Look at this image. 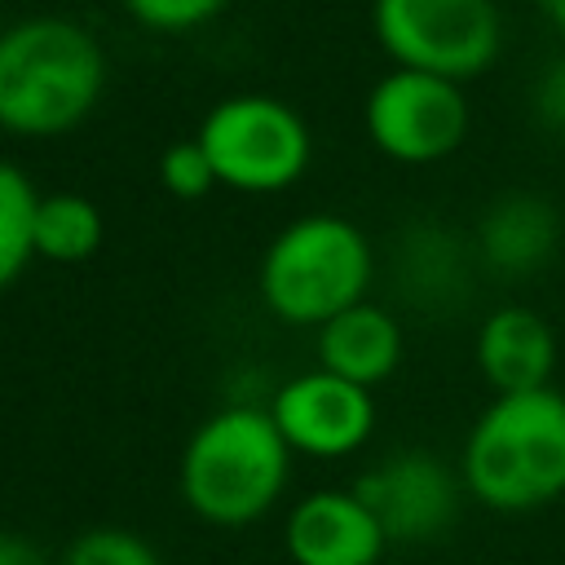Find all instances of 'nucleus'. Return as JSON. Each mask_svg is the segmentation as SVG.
Segmentation results:
<instances>
[{
    "label": "nucleus",
    "mask_w": 565,
    "mask_h": 565,
    "mask_svg": "<svg viewBox=\"0 0 565 565\" xmlns=\"http://www.w3.org/2000/svg\"><path fill=\"white\" fill-rule=\"evenodd\" d=\"M269 419L278 424L291 455L349 459L375 433V397H371V388L313 366L274 388Z\"/></svg>",
    "instance_id": "6e6552de"
},
{
    "label": "nucleus",
    "mask_w": 565,
    "mask_h": 565,
    "mask_svg": "<svg viewBox=\"0 0 565 565\" xmlns=\"http://www.w3.org/2000/svg\"><path fill=\"white\" fill-rule=\"evenodd\" d=\"M159 185H163L172 199H181V203H199V199H207L221 181H216L212 159L203 154V146H199L194 137H185V141L163 146V154H159Z\"/></svg>",
    "instance_id": "f3484780"
},
{
    "label": "nucleus",
    "mask_w": 565,
    "mask_h": 565,
    "mask_svg": "<svg viewBox=\"0 0 565 565\" xmlns=\"http://www.w3.org/2000/svg\"><path fill=\"white\" fill-rule=\"evenodd\" d=\"M0 565H53V561H49V552L35 539L0 530Z\"/></svg>",
    "instance_id": "412c9836"
},
{
    "label": "nucleus",
    "mask_w": 565,
    "mask_h": 565,
    "mask_svg": "<svg viewBox=\"0 0 565 565\" xmlns=\"http://www.w3.org/2000/svg\"><path fill=\"white\" fill-rule=\"evenodd\" d=\"M362 124L371 146L406 168H428L450 159L472 124L463 84L428 75V71H402L393 66L380 75L362 102Z\"/></svg>",
    "instance_id": "0eeeda50"
},
{
    "label": "nucleus",
    "mask_w": 565,
    "mask_h": 565,
    "mask_svg": "<svg viewBox=\"0 0 565 565\" xmlns=\"http://www.w3.org/2000/svg\"><path fill=\"white\" fill-rule=\"evenodd\" d=\"M128 9V18L154 35H185L207 26L225 0H119Z\"/></svg>",
    "instance_id": "a211bd4d"
},
{
    "label": "nucleus",
    "mask_w": 565,
    "mask_h": 565,
    "mask_svg": "<svg viewBox=\"0 0 565 565\" xmlns=\"http://www.w3.org/2000/svg\"><path fill=\"white\" fill-rule=\"evenodd\" d=\"M375 252L358 221L335 212H305L287 221L260 252V305L287 327H322L366 300Z\"/></svg>",
    "instance_id": "20e7f679"
},
{
    "label": "nucleus",
    "mask_w": 565,
    "mask_h": 565,
    "mask_svg": "<svg viewBox=\"0 0 565 565\" xmlns=\"http://www.w3.org/2000/svg\"><path fill=\"white\" fill-rule=\"evenodd\" d=\"M402 353H406L402 322L371 300L318 327V366L362 388L393 380V371L402 366Z\"/></svg>",
    "instance_id": "ddd939ff"
},
{
    "label": "nucleus",
    "mask_w": 565,
    "mask_h": 565,
    "mask_svg": "<svg viewBox=\"0 0 565 565\" xmlns=\"http://www.w3.org/2000/svg\"><path fill=\"white\" fill-rule=\"evenodd\" d=\"M371 31L393 66L455 84L486 75L503 49L494 0H371Z\"/></svg>",
    "instance_id": "423d86ee"
},
{
    "label": "nucleus",
    "mask_w": 565,
    "mask_h": 565,
    "mask_svg": "<svg viewBox=\"0 0 565 565\" xmlns=\"http://www.w3.org/2000/svg\"><path fill=\"white\" fill-rule=\"evenodd\" d=\"M530 115L552 137H565V53L552 57L547 66H539V75L530 84Z\"/></svg>",
    "instance_id": "6ab92c4d"
},
{
    "label": "nucleus",
    "mask_w": 565,
    "mask_h": 565,
    "mask_svg": "<svg viewBox=\"0 0 565 565\" xmlns=\"http://www.w3.org/2000/svg\"><path fill=\"white\" fill-rule=\"evenodd\" d=\"M106 93L102 40L62 13H31L0 31V132L22 141L66 137Z\"/></svg>",
    "instance_id": "f257e3e1"
},
{
    "label": "nucleus",
    "mask_w": 565,
    "mask_h": 565,
    "mask_svg": "<svg viewBox=\"0 0 565 565\" xmlns=\"http://www.w3.org/2000/svg\"><path fill=\"white\" fill-rule=\"evenodd\" d=\"M57 565H163L159 547L124 525H93L62 547Z\"/></svg>",
    "instance_id": "dca6fc26"
},
{
    "label": "nucleus",
    "mask_w": 565,
    "mask_h": 565,
    "mask_svg": "<svg viewBox=\"0 0 565 565\" xmlns=\"http://www.w3.org/2000/svg\"><path fill=\"white\" fill-rule=\"evenodd\" d=\"M472 358L481 380L499 393H534L552 384L556 371V331L543 313L525 305H499L481 318Z\"/></svg>",
    "instance_id": "9b49d317"
},
{
    "label": "nucleus",
    "mask_w": 565,
    "mask_h": 565,
    "mask_svg": "<svg viewBox=\"0 0 565 565\" xmlns=\"http://www.w3.org/2000/svg\"><path fill=\"white\" fill-rule=\"evenodd\" d=\"M0 31H4V22H0Z\"/></svg>",
    "instance_id": "5701e85b"
},
{
    "label": "nucleus",
    "mask_w": 565,
    "mask_h": 565,
    "mask_svg": "<svg viewBox=\"0 0 565 565\" xmlns=\"http://www.w3.org/2000/svg\"><path fill=\"white\" fill-rule=\"evenodd\" d=\"M35 203L40 190L31 177L0 154V291L13 287L35 260Z\"/></svg>",
    "instance_id": "2eb2a0df"
},
{
    "label": "nucleus",
    "mask_w": 565,
    "mask_h": 565,
    "mask_svg": "<svg viewBox=\"0 0 565 565\" xmlns=\"http://www.w3.org/2000/svg\"><path fill=\"white\" fill-rule=\"evenodd\" d=\"M459 481L481 508L525 516L565 494V393H499L468 428Z\"/></svg>",
    "instance_id": "7ed1b4c3"
},
{
    "label": "nucleus",
    "mask_w": 565,
    "mask_h": 565,
    "mask_svg": "<svg viewBox=\"0 0 565 565\" xmlns=\"http://www.w3.org/2000/svg\"><path fill=\"white\" fill-rule=\"evenodd\" d=\"M194 141L212 159L216 181L238 194H278L296 185L313 159L305 115L269 93L221 97L203 115Z\"/></svg>",
    "instance_id": "39448f33"
},
{
    "label": "nucleus",
    "mask_w": 565,
    "mask_h": 565,
    "mask_svg": "<svg viewBox=\"0 0 565 565\" xmlns=\"http://www.w3.org/2000/svg\"><path fill=\"white\" fill-rule=\"evenodd\" d=\"M534 4H539V9H543V18L565 35V0H534Z\"/></svg>",
    "instance_id": "4be33fe9"
},
{
    "label": "nucleus",
    "mask_w": 565,
    "mask_h": 565,
    "mask_svg": "<svg viewBox=\"0 0 565 565\" xmlns=\"http://www.w3.org/2000/svg\"><path fill=\"white\" fill-rule=\"evenodd\" d=\"M353 490L375 512L388 543H428V539H437L459 516V499H463L459 468L441 463L428 450L384 455L375 468H366L358 477Z\"/></svg>",
    "instance_id": "1a4fd4ad"
},
{
    "label": "nucleus",
    "mask_w": 565,
    "mask_h": 565,
    "mask_svg": "<svg viewBox=\"0 0 565 565\" xmlns=\"http://www.w3.org/2000/svg\"><path fill=\"white\" fill-rule=\"evenodd\" d=\"M561 216L539 194H499L477 221V256L503 278H525L556 256Z\"/></svg>",
    "instance_id": "f8f14e48"
},
{
    "label": "nucleus",
    "mask_w": 565,
    "mask_h": 565,
    "mask_svg": "<svg viewBox=\"0 0 565 565\" xmlns=\"http://www.w3.org/2000/svg\"><path fill=\"white\" fill-rule=\"evenodd\" d=\"M446 238H450V234H428V243H419V238H415L406 256H411V260H415V256L437 260V247H441ZM406 278H411V287H419V291H428V296H437V291H441V296H450V291H455L459 269H437V265H424V269H419V265H402V282H406Z\"/></svg>",
    "instance_id": "aec40b11"
},
{
    "label": "nucleus",
    "mask_w": 565,
    "mask_h": 565,
    "mask_svg": "<svg viewBox=\"0 0 565 565\" xmlns=\"http://www.w3.org/2000/svg\"><path fill=\"white\" fill-rule=\"evenodd\" d=\"M291 565H380L388 534L358 490H309L282 521Z\"/></svg>",
    "instance_id": "9d476101"
},
{
    "label": "nucleus",
    "mask_w": 565,
    "mask_h": 565,
    "mask_svg": "<svg viewBox=\"0 0 565 565\" xmlns=\"http://www.w3.org/2000/svg\"><path fill=\"white\" fill-rule=\"evenodd\" d=\"M106 238L102 207L75 190H53L40 194L35 203V256L53 265H84L97 256Z\"/></svg>",
    "instance_id": "4468645a"
},
{
    "label": "nucleus",
    "mask_w": 565,
    "mask_h": 565,
    "mask_svg": "<svg viewBox=\"0 0 565 565\" xmlns=\"http://www.w3.org/2000/svg\"><path fill=\"white\" fill-rule=\"evenodd\" d=\"M291 477V446L282 441L269 406H216L181 446L177 490L190 516L216 530L256 525L278 508Z\"/></svg>",
    "instance_id": "f03ea898"
}]
</instances>
